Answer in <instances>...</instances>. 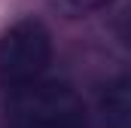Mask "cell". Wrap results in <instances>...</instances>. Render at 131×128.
<instances>
[{
    "label": "cell",
    "instance_id": "277c9868",
    "mask_svg": "<svg viewBox=\"0 0 131 128\" xmlns=\"http://www.w3.org/2000/svg\"><path fill=\"white\" fill-rule=\"evenodd\" d=\"M49 3L67 18H82V15H92L104 6H110L113 0H49Z\"/></svg>",
    "mask_w": 131,
    "mask_h": 128
},
{
    "label": "cell",
    "instance_id": "7a4b0ae2",
    "mask_svg": "<svg viewBox=\"0 0 131 128\" xmlns=\"http://www.w3.org/2000/svg\"><path fill=\"white\" fill-rule=\"evenodd\" d=\"M52 37L43 22L21 18L0 37V86L15 92L49 73Z\"/></svg>",
    "mask_w": 131,
    "mask_h": 128
},
{
    "label": "cell",
    "instance_id": "6da1fadb",
    "mask_svg": "<svg viewBox=\"0 0 131 128\" xmlns=\"http://www.w3.org/2000/svg\"><path fill=\"white\" fill-rule=\"evenodd\" d=\"M9 128H92L79 95L58 79H37L9 92L6 101Z\"/></svg>",
    "mask_w": 131,
    "mask_h": 128
},
{
    "label": "cell",
    "instance_id": "3957f363",
    "mask_svg": "<svg viewBox=\"0 0 131 128\" xmlns=\"http://www.w3.org/2000/svg\"><path fill=\"white\" fill-rule=\"evenodd\" d=\"M101 110H104L107 128H131V98L125 76H119L116 82L107 86V92L101 98Z\"/></svg>",
    "mask_w": 131,
    "mask_h": 128
}]
</instances>
